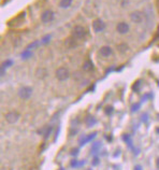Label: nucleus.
I'll return each instance as SVG.
<instances>
[{"label": "nucleus", "instance_id": "obj_12", "mask_svg": "<svg viewBox=\"0 0 159 170\" xmlns=\"http://www.w3.org/2000/svg\"><path fill=\"white\" fill-rule=\"evenodd\" d=\"M11 65H13V62H12V60H5V62H2V66H1V75L4 74L5 69H7L8 67H10Z\"/></svg>", "mask_w": 159, "mask_h": 170}, {"label": "nucleus", "instance_id": "obj_20", "mask_svg": "<svg viewBox=\"0 0 159 170\" xmlns=\"http://www.w3.org/2000/svg\"><path fill=\"white\" fill-rule=\"evenodd\" d=\"M50 39H51V36H45L44 37L43 39H42V41H43V43H49V41H50Z\"/></svg>", "mask_w": 159, "mask_h": 170}, {"label": "nucleus", "instance_id": "obj_28", "mask_svg": "<svg viewBox=\"0 0 159 170\" xmlns=\"http://www.w3.org/2000/svg\"><path fill=\"white\" fill-rule=\"evenodd\" d=\"M157 132H158V134H159V129H157Z\"/></svg>", "mask_w": 159, "mask_h": 170}, {"label": "nucleus", "instance_id": "obj_8", "mask_svg": "<svg viewBox=\"0 0 159 170\" xmlns=\"http://www.w3.org/2000/svg\"><path fill=\"white\" fill-rule=\"evenodd\" d=\"M97 136V134L96 132H92V134H90V135H88V136H84V137H82L81 139H80V145L81 147H83L84 144H86L87 142H89V141H92L95 137Z\"/></svg>", "mask_w": 159, "mask_h": 170}, {"label": "nucleus", "instance_id": "obj_26", "mask_svg": "<svg viewBox=\"0 0 159 170\" xmlns=\"http://www.w3.org/2000/svg\"><path fill=\"white\" fill-rule=\"evenodd\" d=\"M157 37L159 38V26H158V30H157Z\"/></svg>", "mask_w": 159, "mask_h": 170}, {"label": "nucleus", "instance_id": "obj_7", "mask_svg": "<svg viewBox=\"0 0 159 170\" xmlns=\"http://www.w3.org/2000/svg\"><path fill=\"white\" fill-rule=\"evenodd\" d=\"M92 27H94V30H95L96 32H100V31H102L103 29H104L105 25L101 20L98 18V20L94 21V23H92Z\"/></svg>", "mask_w": 159, "mask_h": 170}, {"label": "nucleus", "instance_id": "obj_14", "mask_svg": "<svg viewBox=\"0 0 159 170\" xmlns=\"http://www.w3.org/2000/svg\"><path fill=\"white\" fill-rule=\"evenodd\" d=\"M51 132H52V127L47 126L46 128L43 129V137L45 138V139H47V138H49V136L51 135Z\"/></svg>", "mask_w": 159, "mask_h": 170}, {"label": "nucleus", "instance_id": "obj_5", "mask_svg": "<svg viewBox=\"0 0 159 170\" xmlns=\"http://www.w3.org/2000/svg\"><path fill=\"white\" fill-rule=\"evenodd\" d=\"M18 119H20V114L15 111H12V112H9L8 114H5V120H7L8 123H16Z\"/></svg>", "mask_w": 159, "mask_h": 170}, {"label": "nucleus", "instance_id": "obj_24", "mask_svg": "<svg viewBox=\"0 0 159 170\" xmlns=\"http://www.w3.org/2000/svg\"><path fill=\"white\" fill-rule=\"evenodd\" d=\"M79 152V150L77 149H75V150H73V151H72V155H76V153Z\"/></svg>", "mask_w": 159, "mask_h": 170}, {"label": "nucleus", "instance_id": "obj_18", "mask_svg": "<svg viewBox=\"0 0 159 170\" xmlns=\"http://www.w3.org/2000/svg\"><path fill=\"white\" fill-rule=\"evenodd\" d=\"M39 44H40V43H39V41H36V42H34V43L29 44L26 50H30V49H32V47H39Z\"/></svg>", "mask_w": 159, "mask_h": 170}, {"label": "nucleus", "instance_id": "obj_16", "mask_svg": "<svg viewBox=\"0 0 159 170\" xmlns=\"http://www.w3.org/2000/svg\"><path fill=\"white\" fill-rule=\"evenodd\" d=\"M31 55H32V52L29 51V50H26L23 54H22V58H24V59H25V58H28V57H30Z\"/></svg>", "mask_w": 159, "mask_h": 170}, {"label": "nucleus", "instance_id": "obj_3", "mask_svg": "<svg viewBox=\"0 0 159 170\" xmlns=\"http://www.w3.org/2000/svg\"><path fill=\"white\" fill-rule=\"evenodd\" d=\"M32 94V90L28 86H24L21 90H18V96L22 98V99H28L29 97Z\"/></svg>", "mask_w": 159, "mask_h": 170}, {"label": "nucleus", "instance_id": "obj_9", "mask_svg": "<svg viewBox=\"0 0 159 170\" xmlns=\"http://www.w3.org/2000/svg\"><path fill=\"white\" fill-rule=\"evenodd\" d=\"M116 29H117V31L119 32V34H122V35H125V34H127L129 31V25L127 23H119L117 25V27H116Z\"/></svg>", "mask_w": 159, "mask_h": 170}, {"label": "nucleus", "instance_id": "obj_10", "mask_svg": "<svg viewBox=\"0 0 159 170\" xmlns=\"http://www.w3.org/2000/svg\"><path fill=\"white\" fill-rule=\"evenodd\" d=\"M100 54L103 57H109L112 54V49L110 47H102L100 49Z\"/></svg>", "mask_w": 159, "mask_h": 170}, {"label": "nucleus", "instance_id": "obj_23", "mask_svg": "<svg viewBox=\"0 0 159 170\" xmlns=\"http://www.w3.org/2000/svg\"><path fill=\"white\" fill-rule=\"evenodd\" d=\"M106 110H108V111H106V113L110 114L111 112H112V110H113V108H111V107H110V108H108V109H106Z\"/></svg>", "mask_w": 159, "mask_h": 170}, {"label": "nucleus", "instance_id": "obj_22", "mask_svg": "<svg viewBox=\"0 0 159 170\" xmlns=\"http://www.w3.org/2000/svg\"><path fill=\"white\" fill-rule=\"evenodd\" d=\"M98 162H99V160H98V158H95V159H94V162H92V165H98Z\"/></svg>", "mask_w": 159, "mask_h": 170}, {"label": "nucleus", "instance_id": "obj_27", "mask_svg": "<svg viewBox=\"0 0 159 170\" xmlns=\"http://www.w3.org/2000/svg\"><path fill=\"white\" fill-rule=\"evenodd\" d=\"M157 167H158V168H159V159H158V160H157Z\"/></svg>", "mask_w": 159, "mask_h": 170}, {"label": "nucleus", "instance_id": "obj_4", "mask_svg": "<svg viewBox=\"0 0 159 170\" xmlns=\"http://www.w3.org/2000/svg\"><path fill=\"white\" fill-rule=\"evenodd\" d=\"M41 20L43 23H50L54 20V12L51 10H46L45 12L42 13Z\"/></svg>", "mask_w": 159, "mask_h": 170}, {"label": "nucleus", "instance_id": "obj_1", "mask_svg": "<svg viewBox=\"0 0 159 170\" xmlns=\"http://www.w3.org/2000/svg\"><path fill=\"white\" fill-rule=\"evenodd\" d=\"M87 34H88V31L86 30V28L81 25L75 26L74 28H73V30H72V37L74 39H76V40L84 39L85 37L87 36Z\"/></svg>", "mask_w": 159, "mask_h": 170}, {"label": "nucleus", "instance_id": "obj_17", "mask_svg": "<svg viewBox=\"0 0 159 170\" xmlns=\"http://www.w3.org/2000/svg\"><path fill=\"white\" fill-rule=\"evenodd\" d=\"M84 165V162H82L81 164H79V162H76V160H73V162H71V166L72 167H81V166Z\"/></svg>", "mask_w": 159, "mask_h": 170}, {"label": "nucleus", "instance_id": "obj_15", "mask_svg": "<svg viewBox=\"0 0 159 170\" xmlns=\"http://www.w3.org/2000/svg\"><path fill=\"white\" fill-rule=\"evenodd\" d=\"M86 124H87L88 126H92V125L96 124V120L92 116H88L87 119H86Z\"/></svg>", "mask_w": 159, "mask_h": 170}, {"label": "nucleus", "instance_id": "obj_11", "mask_svg": "<svg viewBox=\"0 0 159 170\" xmlns=\"http://www.w3.org/2000/svg\"><path fill=\"white\" fill-rule=\"evenodd\" d=\"M83 69L85 71H87V72H90L94 70V65H92V60H87V62H85V64L83 65Z\"/></svg>", "mask_w": 159, "mask_h": 170}, {"label": "nucleus", "instance_id": "obj_19", "mask_svg": "<svg viewBox=\"0 0 159 170\" xmlns=\"http://www.w3.org/2000/svg\"><path fill=\"white\" fill-rule=\"evenodd\" d=\"M100 142H97V143H95V144H94V147H92V151H98V149H99V147H100Z\"/></svg>", "mask_w": 159, "mask_h": 170}, {"label": "nucleus", "instance_id": "obj_2", "mask_svg": "<svg viewBox=\"0 0 159 170\" xmlns=\"http://www.w3.org/2000/svg\"><path fill=\"white\" fill-rule=\"evenodd\" d=\"M56 77L59 81H66L67 79H69V77H70L69 70L64 67L59 68V69H57V71H56Z\"/></svg>", "mask_w": 159, "mask_h": 170}, {"label": "nucleus", "instance_id": "obj_6", "mask_svg": "<svg viewBox=\"0 0 159 170\" xmlns=\"http://www.w3.org/2000/svg\"><path fill=\"white\" fill-rule=\"evenodd\" d=\"M130 18L134 23H141V22L143 21L144 15H143V13L140 12V11H134V12H132L130 14Z\"/></svg>", "mask_w": 159, "mask_h": 170}, {"label": "nucleus", "instance_id": "obj_21", "mask_svg": "<svg viewBox=\"0 0 159 170\" xmlns=\"http://www.w3.org/2000/svg\"><path fill=\"white\" fill-rule=\"evenodd\" d=\"M139 108H140V105H134V106H132V109H131V110H132V112H136V111L138 110Z\"/></svg>", "mask_w": 159, "mask_h": 170}, {"label": "nucleus", "instance_id": "obj_13", "mask_svg": "<svg viewBox=\"0 0 159 170\" xmlns=\"http://www.w3.org/2000/svg\"><path fill=\"white\" fill-rule=\"evenodd\" d=\"M71 3H72V0H62L59 5H60V7H62V9H67L71 5Z\"/></svg>", "mask_w": 159, "mask_h": 170}, {"label": "nucleus", "instance_id": "obj_25", "mask_svg": "<svg viewBox=\"0 0 159 170\" xmlns=\"http://www.w3.org/2000/svg\"><path fill=\"white\" fill-rule=\"evenodd\" d=\"M134 170H142L141 166H136V168H134Z\"/></svg>", "mask_w": 159, "mask_h": 170}]
</instances>
